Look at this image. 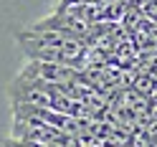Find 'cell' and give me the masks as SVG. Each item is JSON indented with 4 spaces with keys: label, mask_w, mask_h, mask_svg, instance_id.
<instances>
[{
    "label": "cell",
    "mask_w": 157,
    "mask_h": 147,
    "mask_svg": "<svg viewBox=\"0 0 157 147\" xmlns=\"http://www.w3.org/2000/svg\"><path fill=\"white\" fill-rule=\"evenodd\" d=\"M0 147H46V145H38L33 140H23V137H5L3 142H0Z\"/></svg>",
    "instance_id": "2"
},
{
    "label": "cell",
    "mask_w": 157,
    "mask_h": 147,
    "mask_svg": "<svg viewBox=\"0 0 157 147\" xmlns=\"http://www.w3.org/2000/svg\"><path fill=\"white\" fill-rule=\"evenodd\" d=\"M18 76L25 79H38L46 84H68V81H78L84 79V74L74 66H63V64H51V61H25V66L18 71Z\"/></svg>",
    "instance_id": "1"
},
{
    "label": "cell",
    "mask_w": 157,
    "mask_h": 147,
    "mask_svg": "<svg viewBox=\"0 0 157 147\" xmlns=\"http://www.w3.org/2000/svg\"><path fill=\"white\" fill-rule=\"evenodd\" d=\"M101 3V0H58V10H63V8H71V5H96Z\"/></svg>",
    "instance_id": "3"
}]
</instances>
